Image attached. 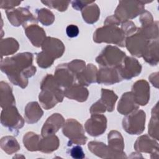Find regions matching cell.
<instances>
[{"label":"cell","instance_id":"cell-2","mask_svg":"<svg viewBox=\"0 0 159 159\" xmlns=\"http://www.w3.org/2000/svg\"><path fill=\"white\" fill-rule=\"evenodd\" d=\"M126 36L118 26L104 25L98 28L93 34V41L98 43H106L124 47Z\"/></svg>","mask_w":159,"mask_h":159},{"label":"cell","instance_id":"cell-7","mask_svg":"<svg viewBox=\"0 0 159 159\" xmlns=\"http://www.w3.org/2000/svg\"><path fill=\"white\" fill-rule=\"evenodd\" d=\"M1 123L11 132L17 135L19 129L24 125V119L19 113L17 107L11 106L2 109L1 113Z\"/></svg>","mask_w":159,"mask_h":159},{"label":"cell","instance_id":"cell-35","mask_svg":"<svg viewBox=\"0 0 159 159\" xmlns=\"http://www.w3.org/2000/svg\"><path fill=\"white\" fill-rule=\"evenodd\" d=\"M158 104L156 105L152 109V116L148 124V134L154 139L158 140L159 131H158Z\"/></svg>","mask_w":159,"mask_h":159},{"label":"cell","instance_id":"cell-27","mask_svg":"<svg viewBox=\"0 0 159 159\" xmlns=\"http://www.w3.org/2000/svg\"><path fill=\"white\" fill-rule=\"evenodd\" d=\"M0 104L2 109L15 106L16 104L12 88L7 83L4 81L0 82Z\"/></svg>","mask_w":159,"mask_h":159},{"label":"cell","instance_id":"cell-10","mask_svg":"<svg viewBox=\"0 0 159 159\" xmlns=\"http://www.w3.org/2000/svg\"><path fill=\"white\" fill-rule=\"evenodd\" d=\"M123 80H130L142 71V65L135 58L126 56L122 63L116 67Z\"/></svg>","mask_w":159,"mask_h":159},{"label":"cell","instance_id":"cell-8","mask_svg":"<svg viewBox=\"0 0 159 159\" xmlns=\"http://www.w3.org/2000/svg\"><path fill=\"white\" fill-rule=\"evenodd\" d=\"M6 14L9 22L14 27L22 25L24 27L29 24L37 23V19L27 7L6 10Z\"/></svg>","mask_w":159,"mask_h":159},{"label":"cell","instance_id":"cell-19","mask_svg":"<svg viewBox=\"0 0 159 159\" xmlns=\"http://www.w3.org/2000/svg\"><path fill=\"white\" fill-rule=\"evenodd\" d=\"M89 150L101 158H123L122 156L112 151L108 145L101 142L91 141L88 144Z\"/></svg>","mask_w":159,"mask_h":159},{"label":"cell","instance_id":"cell-3","mask_svg":"<svg viewBox=\"0 0 159 159\" xmlns=\"http://www.w3.org/2000/svg\"><path fill=\"white\" fill-rule=\"evenodd\" d=\"M152 1H120L117 6L114 16L122 22L135 18L145 11V4Z\"/></svg>","mask_w":159,"mask_h":159},{"label":"cell","instance_id":"cell-22","mask_svg":"<svg viewBox=\"0 0 159 159\" xmlns=\"http://www.w3.org/2000/svg\"><path fill=\"white\" fill-rule=\"evenodd\" d=\"M108 147L114 153L120 155L123 158H126L127 156L124 152V142L121 134L115 130L110 131L107 135Z\"/></svg>","mask_w":159,"mask_h":159},{"label":"cell","instance_id":"cell-20","mask_svg":"<svg viewBox=\"0 0 159 159\" xmlns=\"http://www.w3.org/2000/svg\"><path fill=\"white\" fill-rule=\"evenodd\" d=\"M140 106L137 103L131 91L124 93L118 102L117 111L122 115H127L139 109Z\"/></svg>","mask_w":159,"mask_h":159},{"label":"cell","instance_id":"cell-11","mask_svg":"<svg viewBox=\"0 0 159 159\" xmlns=\"http://www.w3.org/2000/svg\"><path fill=\"white\" fill-rule=\"evenodd\" d=\"M107 128V118L101 114H91L84 124L86 132L92 137H98L103 134Z\"/></svg>","mask_w":159,"mask_h":159},{"label":"cell","instance_id":"cell-17","mask_svg":"<svg viewBox=\"0 0 159 159\" xmlns=\"http://www.w3.org/2000/svg\"><path fill=\"white\" fill-rule=\"evenodd\" d=\"M63 117L59 113H54L47 118L41 130L42 137L55 134L65 124Z\"/></svg>","mask_w":159,"mask_h":159},{"label":"cell","instance_id":"cell-18","mask_svg":"<svg viewBox=\"0 0 159 159\" xmlns=\"http://www.w3.org/2000/svg\"><path fill=\"white\" fill-rule=\"evenodd\" d=\"M25 34L33 46L40 47L46 39V33L37 24H29L24 27Z\"/></svg>","mask_w":159,"mask_h":159},{"label":"cell","instance_id":"cell-13","mask_svg":"<svg viewBox=\"0 0 159 159\" xmlns=\"http://www.w3.org/2000/svg\"><path fill=\"white\" fill-rule=\"evenodd\" d=\"M134 149L138 152H143L151 154V158H153L154 154L158 157V140L154 139L148 135L140 136L136 140Z\"/></svg>","mask_w":159,"mask_h":159},{"label":"cell","instance_id":"cell-34","mask_svg":"<svg viewBox=\"0 0 159 159\" xmlns=\"http://www.w3.org/2000/svg\"><path fill=\"white\" fill-rule=\"evenodd\" d=\"M41 137L39 135L28 132L23 137V143L26 149L30 152L39 151V143Z\"/></svg>","mask_w":159,"mask_h":159},{"label":"cell","instance_id":"cell-37","mask_svg":"<svg viewBox=\"0 0 159 159\" xmlns=\"http://www.w3.org/2000/svg\"><path fill=\"white\" fill-rule=\"evenodd\" d=\"M36 13L37 15V20L43 25H50L55 21L54 14L48 9L42 8L37 9Z\"/></svg>","mask_w":159,"mask_h":159},{"label":"cell","instance_id":"cell-32","mask_svg":"<svg viewBox=\"0 0 159 159\" xmlns=\"http://www.w3.org/2000/svg\"><path fill=\"white\" fill-rule=\"evenodd\" d=\"M1 148L7 155L13 154L20 150V145L13 136L7 135L2 137L0 140Z\"/></svg>","mask_w":159,"mask_h":159},{"label":"cell","instance_id":"cell-45","mask_svg":"<svg viewBox=\"0 0 159 159\" xmlns=\"http://www.w3.org/2000/svg\"><path fill=\"white\" fill-rule=\"evenodd\" d=\"M21 3V1H4L1 0L0 7L1 9H4L6 10H9L14 9L15 7L18 6Z\"/></svg>","mask_w":159,"mask_h":159},{"label":"cell","instance_id":"cell-15","mask_svg":"<svg viewBox=\"0 0 159 159\" xmlns=\"http://www.w3.org/2000/svg\"><path fill=\"white\" fill-rule=\"evenodd\" d=\"M122 80L116 67H102L98 71L96 82L99 84L112 85Z\"/></svg>","mask_w":159,"mask_h":159},{"label":"cell","instance_id":"cell-9","mask_svg":"<svg viewBox=\"0 0 159 159\" xmlns=\"http://www.w3.org/2000/svg\"><path fill=\"white\" fill-rule=\"evenodd\" d=\"M150 40L146 39L138 30L125 39V45L130 54L136 57H142L146 47Z\"/></svg>","mask_w":159,"mask_h":159},{"label":"cell","instance_id":"cell-43","mask_svg":"<svg viewBox=\"0 0 159 159\" xmlns=\"http://www.w3.org/2000/svg\"><path fill=\"white\" fill-rule=\"evenodd\" d=\"M107 111L106 106L101 102L99 99L95 103H94L89 109V112L91 114H101Z\"/></svg>","mask_w":159,"mask_h":159},{"label":"cell","instance_id":"cell-4","mask_svg":"<svg viewBox=\"0 0 159 159\" xmlns=\"http://www.w3.org/2000/svg\"><path fill=\"white\" fill-rule=\"evenodd\" d=\"M63 135L69 139L68 146L75 145H84L88 137L85 135L82 125L76 119H68L62 127Z\"/></svg>","mask_w":159,"mask_h":159},{"label":"cell","instance_id":"cell-33","mask_svg":"<svg viewBox=\"0 0 159 159\" xmlns=\"http://www.w3.org/2000/svg\"><path fill=\"white\" fill-rule=\"evenodd\" d=\"M117 99L118 96L113 91L107 89H101V99L99 100L106 106L107 111L112 112L114 111Z\"/></svg>","mask_w":159,"mask_h":159},{"label":"cell","instance_id":"cell-30","mask_svg":"<svg viewBox=\"0 0 159 159\" xmlns=\"http://www.w3.org/2000/svg\"><path fill=\"white\" fill-rule=\"evenodd\" d=\"M82 17L84 20L89 24L96 22L100 16V9L95 1L84 7L81 11Z\"/></svg>","mask_w":159,"mask_h":159},{"label":"cell","instance_id":"cell-44","mask_svg":"<svg viewBox=\"0 0 159 159\" xmlns=\"http://www.w3.org/2000/svg\"><path fill=\"white\" fill-rule=\"evenodd\" d=\"M140 22L141 23V27L145 26L150 24L153 22V18L152 14L148 11L145 10L141 14L139 18Z\"/></svg>","mask_w":159,"mask_h":159},{"label":"cell","instance_id":"cell-16","mask_svg":"<svg viewBox=\"0 0 159 159\" xmlns=\"http://www.w3.org/2000/svg\"><path fill=\"white\" fill-rule=\"evenodd\" d=\"M131 92L139 106L147 104L150 99V85L146 80H140L134 83Z\"/></svg>","mask_w":159,"mask_h":159},{"label":"cell","instance_id":"cell-40","mask_svg":"<svg viewBox=\"0 0 159 159\" xmlns=\"http://www.w3.org/2000/svg\"><path fill=\"white\" fill-rule=\"evenodd\" d=\"M36 61L39 67L42 68H48L53 65L54 60L51 59L42 51H41L40 52L37 53Z\"/></svg>","mask_w":159,"mask_h":159},{"label":"cell","instance_id":"cell-49","mask_svg":"<svg viewBox=\"0 0 159 159\" xmlns=\"http://www.w3.org/2000/svg\"><path fill=\"white\" fill-rule=\"evenodd\" d=\"M148 79L153 86L157 88H158V72L151 74L148 77Z\"/></svg>","mask_w":159,"mask_h":159},{"label":"cell","instance_id":"cell-23","mask_svg":"<svg viewBox=\"0 0 159 159\" xmlns=\"http://www.w3.org/2000/svg\"><path fill=\"white\" fill-rule=\"evenodd\" d=\"M43 114V111L40 106L36 101L29 102L25 107L24 118L27 124L37 123Z\"/></svg>","mask_w":159,"mask_h":159},{"label":"cell","instance_id":"cell-26","mask_svg":"<svg viewBox=\"0 0 159 159\" xmlns=\"http://www.w3.org/2000/svg\"><path fill=\"white\" fill-rule=\"evenodd\" d=\"M144 60L152 66L157 65L159 61L158 39L150 40L142 55Z\"/></svg>","mask_w":159,"mask_h":159},{"label":"cell","instance_id":"cell-46","mask_svg":"<svg viewBox=\"0 0 159 159\" xmlns=\"http://www.w3.org/2000/svg\"><path fill=\"white\" fill-rule=\"evenodd\" d=\"M94 1H71V6L73 9L76 11H82L83 9L89 4L93 3Z\"/></svg>","mask_w":159,"mask_h":159},{"label":"cell","instance_id":"cell-29","mask_svg":"<svg viewBox=\"0 0 159 159\" xmlns=\"http://www.w3.org/2000/svg\"><path fill=\"white\" fill-rule=\"evenodd\" d=\"M41 91L39 95V100L42 107L45 109L48 110L53 108L60 102L56 95L50 91L46 89H40Z\"/></svg>","mask_w":159,"mask_h":159},{"label":"cell","instance_id":"cell-42","mask_svg":"<svg viewBox=\"0 0 159 159\" xmlns=\"http://www.w3.org/2000/svg\"><path fill=\"white\" fill-rule=\"evenodd\" d=\"M70 155L75 159H83L85 157L83 148L80 145H75L68 150Z\"/></svg>","mask_w":159,"mask_h":159},{"label":"cell","instance_id":"cell-21","mask_svg":"<svg viewBox=\"0 0 159 159\" xmlns=\"http://www.w3.org/2000/svg\"><path fill=\"white\" fill-rule=\"evenodd\" d=\"M63 93L64 96L66 98L80 102L86 101L89 96L88 89L79 83H74L65 88L63 90Z\"/></svg>","mask_w":159,"mask_h":159},{"label":"cell","instance_id":"cell-14","mask_svg":"<svg viewBox=\"0 0 159 159\" xmlns=\"http://www.w3.org/2000/svg\"><path fill=\"white\" fill-rule=\"evenodd\" d=\"M57 84L65 89L75 83L76 76L69 70L67 63L58 65L55 70L53 76Z\"/></svg>","mask_w":159,"mask_h":159},{"label":"cell","instance_id":"cell-48","mask_svg":"<svg viewBox=\"0 0 159 159\" xmlns=\"http://www.w3.org/2000/svg\"><path fill=\"white\" fill-rule=\"evenodd\" d=\"M121 22L114 16H108L105 21L104 22V25H114L118 26L120 24Z\"/></svg>","mask_w":159,"mask_h":159},{"label":"cell","instance_id":"cell-47","mask_svg":"<svg viewBox=\"0 0 159 159\" xmlns=\"http://www.w3.org/2000/svg\"><path fill=\"white\" fill-rule=\"evenodd\" d=\"M66 33L68 37L70 38H74L78 35L79 34V29L78 26L74 24H70L66 27Z\"/></svg>","mask_w":159,"mask_h":159},{"label":"cell","instance_id":"cell-1","mask_svg":"<svg viewBox=\"0 0 159 159\" xmlns=\"http://www.w3.org/2000/svg\"><path fill=\"white\" fill-rule=\"evenodd\" d=\"M0 69L13 84L22 89L27 87L28 79L33 76L37 71L33 65V55L30 52L19 53L1 59Z\"/></svg>","mask_w":159,"mask_h":159},{"label":"cell","instance_id":"cell-25","mask_svg":"<svg viewBox=\"0 0 159 159\" xmlns=\"http://www.w3.org/2000/svg\"><path fill=\"white\" fill-rule=\"evenodd\" d=\"M40 89H46L54 93L60 102H61L64 98V93L61 88L57 84L53 76L47 74L42 79L40 83Z\"/></svg>","mask_w":159,"mask_h":159},{"label":"cell","instance_id":"cell-5","mask_svg":"<svg viewBox=\"0 0 159 159\" xmlns=\"http://www.w3.org/2000/svg\"><path fill=\"white\" fill-rule=\"evenodd\" d=\"M126 54L118 47L107 45L96 57V61L101 67H117L120 65Z\"/></svg>","mask_w":159,"mask_h":159},{"label":"cell","instance_id":"cell-41","mask_svg":"<svg viewBox=\"0 0 159 159\" xmlns=\"http://www.w3.org/2000/svg\"><path fill=\"white\" fill-rule=\"evenodd\" d=\"M120 29L127 37L135 33L137 30V27L132 21L125 20L120 23Z\"/></svg>","mask_w":159,"mask_h":159},{"label":"cell","instance_id":"cell-38","mask_svg":"<svg viewBox=\"0 0 159 159\" xmlns=\"http://www.w3.org/2000/svg\"><path fill=\"white\" fill-rule=\"evenodd\" d=\"M69 70L76 76L82 72L86 68V65L84 61L79 59L73 60L67 63Z\"/></svg>","mask_w":159,"mask_h":159},{"label":"cell","instance_id":"cell-24","mask_svg":"<svg viewBox=\"0 0 159 159\" xmlns=\"http://www.w3.org/2000/svg\"><path fill=\"white\" fill-rule=\"evenodd\" d=\"M98 71V68L94 65L89 63L86 65L85 69L76 76V80L79 84L84 86H88L96 82Z\"/></svg>","mask_w":159,"mask_h":159},{"label":"cell","instance_id":"cell-28","mask_svg":"<svg viewBox=\"0 0 159 159\" xmlns=\"http://www.w3.org/2000/svg\"><path fill=\"white\" fill-rule=\"evenodd\" d=\"M59 145V139L55 134L42 137L40 140L39 151L44 153H50L57 150Z\"/></svg>","mask_w":159,"mask_h":159},{"label":"cell","instance_id":"cell-6","mask_svg":"<svg viewBox=\"0 0 159 159\" xmlns=\"http://www.w3.org/2000/svg\"><path fill=\"white\" fill-rule=\"evenodd\" d=\"M145 112L137 109L125 115L122 120V127L130 135H139L145 130Z\"/></svg>","mask_w":159,"mask_h":159},{"label":"cell","instance_id":"cell-12","mask_svg":"<svg viewBox=\"0 0 159 159\" xmlns=\"http://www.w3.org/2000/svg\"><path fill=\"white\" fill-rule=\"evenodd\" d=\"M41 47L42 51L54 61L61 57L65 50L63 43L60 40L52 37H47Z\"/></svg>","mask_w":159,"mask_h":159},{"label":"cell","instance_id":"cell-31","mask_svg":"<svg viewBox=\"0 0 159 159\" xmlns=\"http://www.w3.org/2000/svg\"><path fill=\"white\" fill-rule=\"evenodd\" d=\"M19 48V42L12 37L1 39L0 41V53L1 59L4 56L13 55Z\"/></svg>","mask_w":159,"mask_h":159},{"label":"cell","instance_id":"cell-36","mask_svg":"<svg viewBox=\"0 0 159 159\" xmlns=\"http://www.w3.org/2000/svg\"><path fill=\"white\" fill-rule=\"evenodd\" d=\"M139 32L147 40L158 39V22L154 21L152 24L143 27H137Z\"/></svg>","mask_w":159,"mask_h":159},{"label":"cell","instance_id":"cell-39","mask_svg":"<svg viewBox=\"0 0 159 159\" xmlns=\"http://www.w3.org/2000/svg\"><path fill=\"white\" fill-rule=\"evenodd\" d=\"M41 2L47 7L55 9L60 12L65 11L70 2L65 1H42Z\"/></svg>","mask_w":159,"mask_h":159}]
</instances>
